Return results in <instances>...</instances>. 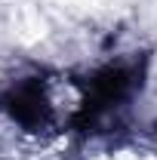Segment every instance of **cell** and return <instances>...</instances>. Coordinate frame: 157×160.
<instances>
[{
	"mask_svg": "<svg viewBox=\"0 0 157 160\" xmlns=\"http://www.w3.org/2000/svg\"><path fill=\"white\" fill-rule=\"evenodd\" d=\"M126 89H129V74L123 68H105V71H99L96 77L89 80V96L83 102V111L77 114V123L80 126H89L99 117V111H105L108 105L120 102L126 96Z\"/></svg>",
	"mask_w": 157,
	"mask_h": 160,
	"instance_id": "1",
	"label": "cell"
},
{
	"mask_svg": "<svg viewBox=\"0 0 157 160\" xmlns=\"http://www.w3.org/2000/svg\"><path fill=\"white\" fill-rule=\"evenodd\" d=\"M6 111L19 120L22 126H40L46 120V114H49L43 86H40L37 80H31V83H25L19 89H13L6 96Z\"/></svg>",
	"mask_w": 157,
	"mask_h": 160,
	"instance_id": "2",
	"label": "cell"
}]
</instances>
